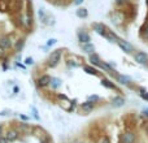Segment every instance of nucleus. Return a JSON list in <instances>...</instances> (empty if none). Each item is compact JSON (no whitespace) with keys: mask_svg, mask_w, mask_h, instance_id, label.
Segmentation results:
<instances>
[{"mask_svg":"<svg viewBox=\"0 0 148 143\" xmlns=\"http://www.w3.org/2000/svg\"><path fill=\"white\" fill-rule=\"evenodd\" d=\"M100 100V96L99 95H90L88 98H87V102L88 103H92V104H94V103H96V102H99Z\"/></svg>","mask_w":148,"mask_h":143,"instance_id":"obj_25","label":"nucleus"},{"mask_svg":"<svg viewBox=\"0 0 148 143\" xmlns=\"http://www.w3.org/2000/svg\"><path fill=\"white\" fill-rule=\"evenodd\" d=\"M147 7H148V0H147Z\"/></svg>","mask_w":148,"mask_h":143,"instance_id":"obj_41","label":"nucleus"},{"mask_svg":"<svg viewBox=\"0 0 148 143\" xmlns=\"http://www.w3.org/2000/svg\"><path fill=\"white\" fill-rule=\"evenodd\" d=\"M99 67H100V68H101V69L107 70V72H110V73H114V69H113V68H112V67H110V65H109V64H107V63H104V61H100Z\"/></svg>","mask_w":148,"mask_h":143,"instance_id":"obj_21","label":"nucleus"},{"mask_svg":"<svg viewBox=\"0 0 148 143\" xmlns=\"http://www.w3.org/2000/svg\"><path fill=\"white\" fill-rule=\"evenodd\" d=\"M20 117H21V120H23V121H27L29 120V117H27V116H25V115H20Z\"/></svg>","mask_w":148,"mask_h":143,"instance_id":"obj_34","label":"nucleus"},{"mask_svg":"<svg viewBox=\"0 0 148 143\" xmlns=\"http://www.w3.org/2000/svg\"><path fill=\"white\" fill-rule=\"evenodd\" d=\"M4 52H5V50H3L1 47H0V59H1V57L4 56Z\"/></svg>","mask_w":148,"mask_h":143,"instance_id":"obj_36","label":"nucleus"},{"mask_svg":"<svg viewBox=\"0 0 148 143\" xmlns=\"http://www.w3.org/2000/svg\"><path fill=\"white\" fill-rule=\"evenodd\" d=\"M77 36H78V41L81 42L82 44L90 43V42H91V36L88 35V33H86V31H83V30L78 31V33H77Z\"/></svg>","mask_w":148,"mask_h":143,"instance_id":"obj_6","label":"nucleus"},{"mask_svg":"<svg viewBox=\"0 0 148 143\" xmlns=\"http://www.w3.org/2000/svg\"><path fill=\"white\" fill-rule=\"evenodd\" d=\"M38 16H39V20H40V22L47 23V18H48V16H47V13L44 12L43 8H40V9L38 10Z\"/></svg>","mask_w":148,"mask_h":143,"instance_id":"obj_18","label":"nucleus"},{"mask_svg":"<svg viewBox=\"0 0 148 143\" xmlns=\"http://www.w3.org/2000/svg\"><path fill=\"white\" fill-rule=\"evenodd\" d=\"M20 129H21L22 131H26V130H29V125H27V124H21V125H20Z\"/></svg>","mask_w":148,"mask_h":143,"instance_id":"obj_28","label":"nucleus"},{"mask_svg":"<svg viewBox=\"0 0 148 143\" xmlns=\"http://www.w3.org/2000/svg\"><path fill=\"white\" fill-rule=\"evenodd\" d=\"M56 43H57V39L51 38V39H48V41H47V47H52V46H55Z\"/></svg>","mask_w":148,"mask_h":143,"instance_id":"obj_26","label":"nucleus"},{"mask_svg":"<svg viewBox=\"0 0 148 143\" xmlns=\"http://www.w3.org/2000/svg\"><path fill=\"white\" fill-rule=\"evenodd\" d=\"M82 109H83L84 112H91V111L94 109V104H92V103L86 102V103H83V104H82Z\"/></svg>","mask_w":148,"mask_h":143,"instance_id":"obj_23","label":"nucleus"},{"mask_svg":"<svg viewBox=\"0 0 148 143\" xmlns=\"http://www.w3.org/2000/svg\"><path fill=\"white\" fill-rule=\"evenodd\" d=\"M147 25H148V20H147Z\"/></svg>","mask_w":148,"mask_h":143,"instance_id":"obj_42","label":"nucleus"},{"mask_svg":"<svg viewBox=\"0 0 148 143\" xmlns=\"http://www.w3.org/2000/svg\"><path fill=\"white\" fill-rule=\"evenodd\" d=\"M134 59H135V61L138 63V64H142V65H146L148 63V55L144 54V52H136L135 55H134Z\"/></svg>","mask_w":148,"mask_h":143,"instance_id":"obj_3","label":"nucleus"},{"mask_svg":"<svg viewBox=\"0 0 148 143\" xmlns=\"http://www.w3.org/2000/svg\"><path fill=\"white\" fill-rule=\"evenodd\" d=\"M75 14L78 16L79 18H86L87 16H88V10L86 9V8H78L75 12Z\"/></svg>","mask_w":148,"mask_h":143,"instance_id":"obj_16","label":"nucleus"},{"mask_svg":"<svg viewBox=\"0 0 148 143\" xmlns=\"http://www.w3.org/2000/svg\"><path fill=\"white\" fill-rule=\"evenodd\" d=\"M33 113H34V117H35L36 120H39V115H38V111H36L35 108H33Z\"/></svg>","mask_w":148,"mask_h":143,"instance_id":"obj_30","label":"nucleus"},{"mask_svg":"<svg viewBox=\"0 0 148 143\" xmlns=\"http://www.w3.org/2000/svg\"><path fill=\"white\" fill-rule=\"evenodd\" d=\"M125 104V99H123L122 96H116L114 99L112 100V105L113 107H122V105Z\"/></svg>","mask_w":148,"mask_h":143,"instance_id":"obj_13","label":"nucleus"},{"mask_svg":"<svg viewBox=\"0 0 148 143\" xmlns=\"http://www.w3.org/2000/svg\"><path fill=\"white\" fill-rule=\"evenodd\" d=\"M18 90H20V89H18V87H17V86H16V87H14V89H13V91H14V94H17V92H18Z\"/></svg>","mask_w":148,"mask_h":143,"instance_id":"obj_37","label":"nucleus"},{"mask_svg":"<svg viewBox=\"0 0 148 143\" xmlns=\"http://www.w3.org/2000/svg\"><path fill=\"white\" fill-rule=\"evenodd\" d=\"M49 86H51L53 90L60 89V87H61V79L60 78H51V81H49Z\"/></svg>","mask_w":148,"mask_h":143,"instance_id":"obj_14","label":"nucleus"},{"mask_svg":"<svg viewBox=\"0 0 148 143\" xmlns=\"http://www.w3.org/2000/svg\"><path fill=\"white\" fill-rule=\"evenodd\" d=\"M25 64L26 65H33L34 64V59H33V57H26Z\"/></svg>","mask_w":148,"mask_h":143,"instance_id":"obj_27","label":"nucleus"},{"mask_svg":"<svg viewBox=\"0 0 148 143\" xmlns=\"http://www.w3.org/2000/svg\"><path fill=\"white\" fill-rule=\"evenodd\" d=\"M101 85H103L104 87H107V89L116 90V85L113 83V82H110L109 79H103V81H101Z\"/></svg>","mask_w":148,"mask_h":143,"instance_id":"obj_19","label":"nucleus"},{"mask_svg":"<svg viewBox=\"0 0 148 143\" xmlns=\"http://www.w3.org/2000/svg\"><path fill=\"white\" fill-rule=\"evenodd\" d=\"M0 143H9L7 141V138L5 137H0Z\"/></svg>","mask_w":148,"mask_h":143,"instance_id":"obj_33","label":"nucleus"},{"mask_svg":"<svg viewBox=\"0 0 148 143\" xmlns=\"http://www.w3.org/2000/svg\"><path fill=\"white\" fill-rule=\"evenodd\" d=\"M23 46H25V39H20V41L17 42V43H16V51L18 52V54H20L21 51H22V48H23Z\"/></svg>","mask_w":148,"mask_h":143,"instance_id":"obj_24","label":"nucleus"},{"mask_svg":"<svg viewBox=\"0 0 148 143\" xmlns=\"http://www.w3.org/2000/svg\"><path fill=\"white\" fill-rule=\"evenodd\" d=\"M117 79L121 85H129L131 82V78L129 76H125V74H118L117 76Z\"/></svg>","mask_w":148,"mask_h":143,"instance_id":"obj_12","label":"nucleus"},{"mask_svg":"<svg viewBox=\"0 0 148 143\" xmlns=\"http://www.w3.org/2000/svg\"><path fill=\"white\" fill-rule=\"evenodd\" d=\"M140 35H142V38L144 39V41H148V25L146 23L144 26H142V29H140Z\"/></svg>","mask_w":148,"mask_h":143,"instance_id":"obj_22","label":"nucleus"},{"mask_svg":"<svg viewBox=\"0 0 148 143\" xmlns=\"http://www.w3.org/2000/svg\"><path fill=\"white\" fill-rule=\"evenodd\" d=\"M60 59H61V50H57V51H55L51 54L49 60H48V65L51 68L57 67V64L60 63Z\"/></svg>","mask_w":148,"mask_h":143,"instance_id":"obj_1","label":"nucleus"},{"mask_svg":"<svg viewBox=\"0 0 148 143\" xmlns=\"http://www.w3.org/2000/svg\"><path fill=\"white\" fill-rule=\"evenodd\" d=\"M21 22H22V25L25 26V28H29V26L31 25V16L30 14H23L22 17H21Z\"/></svg>","mask_w":148,"mask_h":143,"instance_id":"obj_15","label":"nucleus"},{"mask_svg":"<svg viewBox=\"0 0 148 143\" xmlns=\"http://www.w3.org/2000/svg\"><path fill=\"white\" fill-rule=\"evenodd\" d=\"M5 138H7L8 142H13L18 138V131L17 130H8L7 134H5Z\"/></svg>","mask_w":148,"mask_h":143,"instance_id":"obj_9","label":"nucleus"},{"mask_svg":"<svg viewBox=\"0 0 148 143\" xmlns=\"http://www.w3.org/2000/svg\"><path fill=\"white\" fill-rule=\"evenodd\" d=\"M103 143H110V139L108 138V137H104V139H103Z\"/></svg>","mask_w":148,"mask_h":143,"instance_id":"obj_35","label":"nucleus"},{"mask_svg":"<svg viewBox=\"0 0 148 143\" xmlns=\"http://www.w3.org/2000/svg\"><path fill=\"white\" fill-rule=\"evenodd\" d=\"M83 1H84V0H74V5H77V7H78V5H81Z\"/></svg>","mask_w":148,"mask_h":143,"instance_id":"obj_32","label":"nucleus"},{"mask_svg":"<svg viewBox=\"0 0 148 143\" xmlns=\"http://www.w3.org/2000/svg\"><path fill=\"white\" fill-rule=\"evenodd\" d=\"M144 113H146V116H148V109H146V111H144Z\"/></svg>","mask_w":148,"mask_h":143,"instance_id":"obj_39","label":"nucleus"},{"mask_svg":"<svg viewBox=\"0 0 148 143\" xmlns=\"http://www.w3.org/2000/svg\"><path fill=\"white\" fill-rule=\"evenodd\" d=\"M116 1H117V3H118V4H122V3H125V1H126V0H116Z\"/></svg>","mask_w":148,"mask_h":143,"instance_id":"obj_38","label":"nucleus"},{"mask_svg":"<svg viewBox=\"0 0 148 143\" xmlns=\"http://www.w3.org/2000/svg\"><path fill=\"white\" fill-rule=\"evenodd\" d=\"M142 98H143V99H146V100H148V92H146V91H143L142 92Z\"/></svg>","mask_w":148,"mask_h":143,"instance_id":"obj_31","label":"nucleus"},{"mask_svg":"<svg viewBox=\"0 0 148 143\" xmlns=\"http://www.w3.org/2000/svg\"><path fill=\"white\" fill-rule=\"evenodd\" d=\"M104 38H107L108 39V42H110V43H116L117 42V35H116L113 31H110V30H108L107 29V31H105V34H104Z\"/></svg>","mask_w":148,"mask_h":143,"instance_id":"obj_10","label":"nucleus"},{"mask_svg":"<svg viewBox=\"0 0 148 143\" xmlns=\"http://www.w3.org/2000/svg\"><path fill=\"white\" fill-rule=\"evenodd\" d=\"M90 61H91V64L92 65H95V67H99V64H100V57L97 56L96 54H92V55H90Z\"/></svg>","mask_w":148,"mask_h":143,"instance_id":"obj_17","label":"nucleus"},{"mask_svg":"<svg viewBox=\"0 0 148 143\" xmlns=\"http://www.w3.org/2000/svg\"><path fill=\"white\" fill-rule=\"evenodd\" d=\"M92 30H94L95 33H97V34H100V35L104 36L105 31H107V26L101 22H94L92 23Z\"/></svg>","mask_w":148,"mask_h":143,"instance_id":"obj_4","label":"nucleus"},{"mask_svg":"<svg viewBox=\"0 0 148 143\" xmlns=\"http://www.w3.org/2000/svg\"><path fill=\"white\" fill-rule=\"evenodd\" d=\"M82 50H83L86 54H88V55H92L94 54V51H95V46L90 42V43H84V44H82Z\"/></svg>","mask_w":148,"mask_h":143,"instance_id":"obj_11","label":"nucleus"},{"mask_svg":"<svg viewBox=\"0 0 148 143\" xmlns=\"http://www.w3.org/2000/svg\"><path fill=\"white\" fill-rule=\"evenodd\" d=\"M116 43L120 46V48L122 50V51H125L126 54H131V52L134 51V47L131 46L129 42H126V41H123V39H117V42Z\"/></svg>","mask_w":148,"mask_h":143,"instance_id":"obj_2","label":"nucleus"},{"mask_svg":"<svg viewBox=\"0 0 148 143\" xmlns=\"http://www.w3.org/2000/svg\"><path fill=\"white\" fill-rule=\"evenodd\" d=\"M0 134H1V126H0Z\"/></svg>","mask_w":148,"mask_h":143,"instance_id":"obj_40","label":"nucleus"},{"mask_svg":"<svg viewBox=\"0 0 148 143\" xmlns=\"http://www.w3.org/2000/svg\"><path fill=\"white\" fill-rule=\"evenodd\" d=\"M9 115H10V111H8V109L1 111V112H0V116H9Z\"/></svg>","mask_w":148,"mask_h":143,"instance_id":"obj_29","label":"nucleus"},{"mask_svg":"<svg viewBox=\"0 0 148 143\" xmlns=\"http://www.w3.org/2000/svg\"><path fill=\"white\" fill-rule=\"evenodd\" d=\"M0 47H1L3 50L10 48V47H12V39H10V36H8V35L0 36Z\"/></svg>","mask_w":148,"mask_h":143,"instance_id":"obj_5","label":"nucleus"},{"mask_svg":"<svg viewBox=\"0 0 148 143\" xmlns=\"http://www.w3.org/2000/svg\"><path fill=\"white\" fill-rule=\"evenodd\" d=\"M49 81H51V77L49 76H42L36 82V86L38 87H47L49 86Z\"/></svg>","mask_w":148,"mask_h":143,"instance_id":"obj_8","label":"nucleus"},{"mask_svg":"<svg viewBox=\"0 0 148 143\" xmlns=\"http://www.w3.org/2000/svg\"><path fill=\"white\" fill-rule=\"evenodd\" d=\"M83 70L86 72L87 74H91V76H99V72H97L95 68H92V67H83Z\"/></svg>","mask_w":148,"mask_h":143,"instance_id":"obj_20","label":"nucleus"},{"mask_svg":"<svg viewBox=\"0 0 148 143\" xmlns=\"http://www.w3.org/2000/svg\"><path fill=\"white\" fill-rule=\"evenodd\" d=\"M135 142V134L131 133V131H127L122 135L121 138V143H134Z\"/></svg>","mask_w":148,"mask_h":143,"instance_id":"obj_7","label":"nucleus"}]
</instances>
